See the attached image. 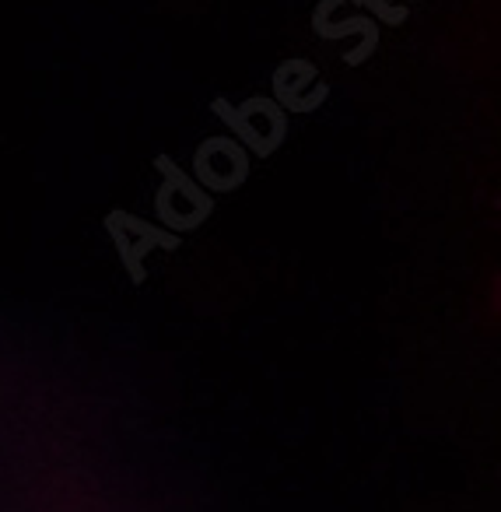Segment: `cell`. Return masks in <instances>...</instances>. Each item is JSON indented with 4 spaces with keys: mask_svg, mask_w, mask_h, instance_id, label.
<instances>
[{
    "mask_svg": "<svg viewBox=\"0 0 501 512\" xmlns=\"http://www.w3.org/2000/svg\"><path fill=\"white\" fill-rule=\"evenodd\" d=\"M155 169L162 176L155 190V218L162 228L176 235L197 232L207 218L214 214V193H207L190 172L179 169L172 155H158Z\"/></svg>",
    "mask_w": 501,
    "mask_h": 512,
    "instance_id": "obj_1",
    "label": "cell"
},
{
    "mask_svg": "<svg viewBox=\"0 0 501 512\" xmlns=\"http://www.w3.org/2000/svg\"><path fill=\"white\" fill-rule=\"evenodd\" d=\"M211 113L218 116L235 134V141L256 158H270L288 141V113H284L270 95H253V99L239 102V106H232L225 95H218V99L211 102Z\"/></svg>",
    "mask_w": 501,
    "mask_h": 512,
    "instance_id": "obj_2",
    "label": "cell"
},
{
    "mask_svg": "<svg viewBox=\"0 0 501 512\" xmlns=\"http://www.w3.org/2000/svg\"><path fill=\"white\" fill-rule=\"evenodd\" d=\"M106 235L113 239L116 256H120L130 285H144V281H148V256L155 253V249L176 253V249L183 246V235L169 232V228L155 225V221L137 218V214L123 211V207L106 214Z\"/></svg>",
    "mask_w": 501,
    "mask_h": 512,
    "instance_id": "obj_3",
    "label": "cell"
},
{
    "mask_svg": "<svg viewBox=\"0 0 501 512\" xmlns=\"http://www.w3.org/2000/svg\"><path fill=\"white\" fill-rule=\"evenodd\" d=\"M193 179L207 193H235L249 179V151L235 137H207L193 151Z\"/></svg>",
    "mask_w": 501,
    "mask_h": 512,
    "instance_id": "obj_4",
    "label": "cell"
},
{
    "mask_svg": "<svg viewBox=\"0 0 501 512\" xmlns=\"http://www.w3.org/2000/svg\"><path fill=\"white\" fill-rule=\"evenodd\" d=\"M270 85H274L270 99H274L284 113H316V109L330 99V85L319 81L316 64L302 57L277 64L274 74H270Z\"/></svg>",
    "mask_w": 501,
    "mask_h": 512,
    "instance_id": "obj_5",
    "label": "cell"
},
{
    "mask_svg": "<svg viewBox=\"0 0 501 512\" xmlns=\"http://www.w3.org/2000/svg\"><path fill=\"white\" fill-rule=\"evenodd\" d=\"M344 0H319V8L312 11V32L326 43H337V39H347V36H358V46L344 53V64L347 67H361L365 60L375 57L379 50V22L368 15H351L347 22H330V15L340 8Z\"/></svg>",
    "mask_w": 501,
    "mask_h": 512,
    "instance_id": "obj_6",
    "label": "cell"
},
{
    "mask_svg": "<svg viewBox=\"0 0 501 512\" xmlns=\"http://www.w3.org/2000/svg\"><path fill=\"white\" fill-rule=\"evenodd\" d=\"M358 8L368 11V18L386 25H403L407 22V4H389V0H354Z\"/></svg>",
    "mask_w": 501,
    "mask_h": 512,
    "instance_id": "obj_7",
    "label": "cell"
},
{
    "mask_svg": "<svg viewBox=\"0 0 501 512\" xmlns=\"http://www.w3.org/2000/svg\"><path fill=\"white\" fill-rule=\"evenodd\" d=\"M400 4H414V0H400Z\"/></svg>",
    "mask_w": 501,
    "mask_h": 512,
    "instance_id": "obj_8",
    "label": "cell"
}]
</instances>
